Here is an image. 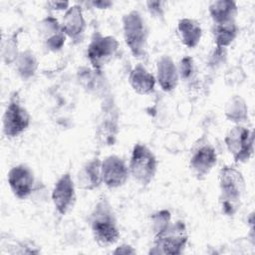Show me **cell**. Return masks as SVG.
<instances>
[{"instance_id":"obj_30","label":"cell","mask_w":255,"mask_h":255,"mask_svg":"<svg viewBox=\"0 0 255 255\" xmlns=\"http://www.w3.org/2000/svg\"><path fill=\"white\" fill-rule=\"evenodd\" d=\"M92 5L94 7H96V8H98V9H109V8H111L113 6V2L107 1V0H105V1H103V0H101V1H93Z\"/></svg>"},{"instance_id":"obj_12","label":"cell","mask_w":255,"mask_h":255,"mask_svg":"<svg viewBox=\"0 0 255 255\" xmlns=\"http://www.w3.org/2000/svg\"><path fill=\"white\" fill-rule=\"evenodd\" d=\"M102 180L111 189L123 186L129 175L128 167L118 155H109L102 160Z\"/></svg>"},{"instance_id":"obj_1","label":"cell","mask_w":255,"mask_h":255,"mask_svg":"<svg viewBox=\"0 0 255 255\" xmlns=\"http://www.w3.org/2000/svg\"><path fill=\"white\" fill-rule=\"evenodd\" d=\"M94 240L100 247L114 245L120 238L117 219L110 202L101 198L95 205L89 217Z\"/></svg>"},{"instance_id":"obj_16","label":"cell","mask_w":255,"mask_h":255,"mask_svg":"<svg viewBox=\"0 0 255 255\" xmlns=\"http://www.w3.org/2000/svg\"><path fill=\"white\" fill-rule=\"evenodd\" d=\"M101 164L99 158H94L82 166L77 174V184L81 189L94 190L103 183Z\"/></svg>"},{"instance_id":"obj_21","label":"cell","mask_w":255,"mask_h":255,"mask_svg":"<svg viewBox=\"0 0 255 255\" xmlns=\"http://www.w3.org/2000/svg\"><path fill=\"white\" fill-rule=\"evenodd\" d=\"M237 25L235 21L226 24H214L212 27L215 48L226 49L237 36Z\"/></svg>"},{"instance_id":"obj_8","label":"cell","mask_w":255,"mask_h":255,"mask_svg":"<svg viewBox=\"0 0 255 255\" xmlns=\"http://www.w3.org/2000/svg\"><path fill=\"white\" fill-rule=\"evenodd\" d=\"M217 162V154L212 144L204 137L199 138L191 148L189 167L193 174L202 179L211 171Z\"/></svg>"},{"instance_id":"obj_23","label":"cell","mask_w":255,"mask_h":255,"mask_svg":"<svg viewBox=\"0 0 255 255\" xmlns=\"http://www.w3.org/2000/svg\"><path fill=\"white\" fill-rule=\"evenodd\" d=\"M17 74L23 79L28 80L33 77L38 69V62L34 53L26 49L21 51L14 63Z\"/></svg>"},{"instance_id":"obj_10","label":"cell","mask_w":255,"mask_h":255,"mask_svg":"<svg viewBox=\"0 0 255 255\" xmlns=\"http://www.w3.org/2000/svg\"><path fill=\"white\" fill-rule=\"evenodd\" d=\"M51 196L53 204L59 214L65 215L73 209L77 195L75 183L70 172H66L58 178Z\"/></svg>"},{"instance_id":"obj_27","label":"cell","mask_w":255,"mask_h":255,"mask_svg":"<svg viewBox=\"0 0 255 255\" xmlns=\"http://www.w3.org/2000/svg\"><path fill=\"white\" fill-rule=\"evenodd\" d=\"M147 10L149 13L156 18H162L163 17V2L161 1H147L146 3Z\"/></svg>"},{"instance_id":"obj_5","label":"cell","mask_w":255,"mask_h":255,"mask_svg":"<svg viewBox=\"0 0 255 255\" xmlns=\"http://www.w3.org/2000/svg\"><path fill=\"white\" fill-rule=\"evenodd\" d=\"M119 49V41L111 35L95 32L87 49V56L94 71L102 73L103 68L115 57Z\"/></svg>"},{"instance_id":"obj_4","label":"cell","mask_w":255,"mask_h":255,"mask_svg":"<svg viewBox=\"0 0 255 255\" xmlns=\"http://www.w3.org/2000/svg\"><path fill=\"white\" fill-rule=\"evenodd\" d=\"M157 169V159L154 153L143 143H135L131 150L128 164L129 175L139 184L148 185Z\"/></svg>"},{"instance_id":"obj_7","label":"cell","mask_w":255,"mask_h":255,"mask_svg":"<svg viewBox=\"0 0 255 255\" xmlns=\"http://www.w3.org/2000/svg\"><path fill=\"white\" fill-rule=\"evenodd\" d=\"M253 132L247 128L236 125L225 135L224 142L235 162H246L253 153Z\"/></svg>"},{"instance_id":"obj_29","label":"cell","mask_w":255,"mask_h":255,"mask_svg":"<svg viewBox=\"0 0 255 255\" xmlns=\"http://www.w3.org/2000/svg\"><path fill=\"white\" fill-rule=\"evenodd\" d=\"M113 253L114 254H135V250L130 245L123 244L117 247Z\"/></svg>"},{"instance_id":"obj_25","label":"cell","mask_w":255,"mask_h":255,"mask_svg":"<svg viewBox=\"0 0 255 255\" xmlns=\"http://www.w3.org/2000/svg\"><path fill=\"white\" fill-rule=\"evenodd\" d=\"M170 218L171 214L168 210L162 209L154 214L151 215V228L154 231V234L165 228L169 223H170Z\"/></svg>"},{"instance_id":"obj_17","label":"cell","mask_w":255,"mask_h":255,"mask_svg":"<svg viewBox=\"0 0 255 255\" xmlns=\"http://www.w3.org/2000/svg\"><path fill=\"white\" fill-rule=\"evenodd\" d=\"M128 83L138 95H150L154 92L156 79L141 64L135 65L129 72Z\"/></svg>"},{"instance_id":"obj_20","label":"cell","mask_w":255,"mask_h":255,"mask_svg":"<svg viewBox=\"0 0 255 255\" xmlns=\"http://www.w3.org/2000/svg\"><path fill=\"white\" fill-rule=\"evenodd\" d=\"M113 111L106 113L98 127L97 135L103 144H113L118 133V115L113 116Z\"/></svg>"},{"instance_id":"obj_15","label":"cell","mask_w":255,"mask_h":255,"mask_svg":"<svg viewBox=\"0 0 255 255\" xmlns=\"http://www.w3.org/2000/svg\"><path fill=\"white\" fill-rule=\"evenodd\" d=\"M156 81L162 91L169 93L178 84V71L173 60L169 56H162L156 64Z\"/></svg>"},{"instance_id":"obj_24","label":"cell","mask_w":255,"mask_h":255,"mask_svg":"<svg viewBox=\"0 0 255 255\" xmlns=\"http://www.w3.org/2000/svg\"><path fill=\"white\" fill-rule=\"evenodd\" d=\"M19 31L13 33L6 39L2 41L1 44V55H2V60L6 65H11L14 64L18 55V35Z\"/></svg>"},{"instance_id":"obj_11","label":"cell","mask_w":255,"mask_h":255,"mask_svg":"<svg viewBox=\"0 0 255 255\" xmlns=\"http://www.w3.org/2000/svg\"><path fill=\"white\" fill-rule=\"evenodd\" d=\"M8 185L18 199L28 198L34 188V173L26 164H17L13 166L7 174Z\"/></svg>"},{"instance_id":"obj_28","label":"cell","mask_w":255,"mask_h":255,"mask_svg":"<svg viewBox=\"0 0 255 255\" xmlns=\"http://www.w3.org/2000/svg\"><path fill=\"white\" fill-rule=\"evenodd\" d=\"M47 6L52 11H67L70 8L69 1H48Z\"/></svg>"},{"instance_id":"obj_3","label":"cell","mask_w":255,"mask_h":255,"mask_svg":"<svg viewBox=\"0 0 255 255\" xmlns=\"http://www.w3.org/2000/svg\"><path fill=\"white\" fill-rule=\"evenodd\" d=\"M122 23L124 39L131 55L134 58L143 57L148 34L142 16L138 11L131 10L123 16Z\"/></svg>"},{"instance_id":"obj_6","label":"cell","mask_w":255,"mask_h":255,"mask_svg":"<svg viewBox=\"0 0 255 255\" xmlns=\"http://www.w3.org/2000/svg\"><path fill=\"white\" fill-rule=\"evenodd\" d=\"M30 121V115L26 108L21 105L18 93H14L2 118L4 134L10 138L19 136L29 128Z\"/></svg>"},{"instance_id":"obj_22","label":"cell","mask_w":255,"mask_h":255,"mask_svg":"<svg viewBox=\"0 0 255 255\" xmlns=\"http://www.w3.org/2000/svg\"><path fill=\"white\" fill-rule=\"evenodd\" d=\"M224 115L229 122L236 125L244 123L248 119V108L245 101L240 96H233L225 105Z\"/></svg>"},{"instance_id":"obj_13","label":"cell","mask_w":255,"mask_h":255,"mask_svg":"<svg viewBox=\"0 0 255 255\" xmlns=\"http://www.w3.org/2000/svg\"><path fill=\"white\" fill-rule=\"evenodd\" d=\"M39 33L48 50L57 52L63 48L67 36L55 17L50 15L44 18L39 23Z\"/></svg>"},{"instance_id":"obj_18","label":"cell","mask_w":255,"mask_h":255,"mask_svg":"<svg viewBox=\"0 0 255 255\" xmlns=\"http://www.w3.org/2000/svg\"><path fill=\"white\" fill-rule=\"evenodd\" d=\"M177 34L180 42L187 48H195L202 37L200 24L190 18H182L177 23Z\"/></svg>"},{"instance_id":"obj_9","label":"cell","mask_w":255,"mask_h":255,"mask_svg":"<svg viewBox=\"0 0 255 255\" xmlns=\"http://www.w3.org/2000/svg\"><path fill=\"white\" fill-rule=\"evenodd\" d=\"M219 187L220 200L238 206V202L245 191V180L242 173L235 167L224 166L219 171Z\"/></svg>"},{"instance_id":"obj_2","label":"cell","mask_w":255,"mask_h":255,"mask_svg":"<svg viewBox=\"0 0 255 255\" xmlns=\"http://www.w3.org/2000/svg\"><path fill=\"white\" fill-rule=\"evenodd\" d=\"M188 240L186 225L178 220L169 223L165 228L154 234L153 248L151 254H170L179 255L182 253Z\"/></svg>"},{"instance_id":"obj_19","label":"cell","mask_w":255,"mask_h":255,"mask_svg":"<svg viewBox=\"0 0 255 255\" xmlns=\"http://www.w3.org/2000/svg\"><path fill=\"white\" fill-rule=\"evenodd\" d=\"M237 4L232 0H218L209 4L208 12L214 24H226L235 21Z\"/></svg>"},{"instance_id":"obj_14","label":"cell","mask_w":255,"mask_h":255,"mask_svg":"<svg viewBox=\"0 0 255 255\" xmlns=\"http://www.w3.org/2000/svg\"><path fill=\"white\" fill-rule=\"evenodd\" d=\"M62 29L67 37L72 40H80L86 29V20L80 5H72L65 12L61 23Z\"/></svg>"},{"instance_id":"obj_26","label":"cell","mask_w":255,"mask_h":255,"mask_svg":"<svg viewBox=\"0 0 255 255\" xmlns=\"http://www.w3.org/2000/svg\"><path fill=\"white\" fill-rule=\"evenodd\" d=\"M177 71H178V76L181 80H184V81L191 80L195 71L193 59L189 56L183 57L178 64Z\"/></svg>"}]
</instances>
